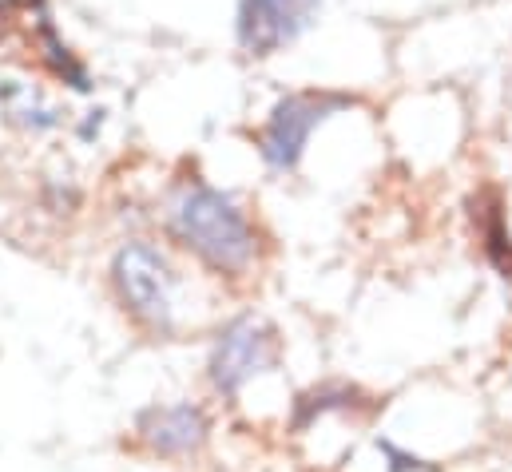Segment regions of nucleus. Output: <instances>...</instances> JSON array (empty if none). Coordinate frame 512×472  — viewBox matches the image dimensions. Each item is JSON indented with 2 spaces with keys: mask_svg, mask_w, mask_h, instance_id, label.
<instances>
[{
  "mask_svg": "<svg viewBox=\"0 0 512 472\" xmlns=\"http://www.w3.org/2000/svg\"><path fill=\"white\" fill-rule=\"evenodd\" d=\"M378 449H382V457L389 461V472H437L433 465H425V461H417V457L401 453L393 441H378Z\"/></svg>",
  "mask_w": 512,
  "mask_h": 472,
  "instance_id": "nucleus-10",
  "label": "nucleus"
},
{
  "mask_svg": "<svg viewBox=\"0 0 512 472\" xmlns=\"http://www.w3.org/2000/svg\"><path fill=\"white\" fill-rule=\"evenodd\" d=\"M322 12V0H239L235 36L247 56H274L294 44Z\"/></svg>",
  "mask_w": 512,
  "mask_h": 472,
  "instance_id": "nucleus-5",
  "label": "nucleus"
},
{
  "mask_svg": "<svg viewBox=\"0 0 512 472\" xmlns=\"http://www.w3.org/2000/svg\"><path fill=\"white\" fill-rule=\"evenodd\" d=\"M274 354H278L274 330L255 314H243L219 330V342L211 350V385L223 397H235L251 377L274 365Z\"/></svg>",
  "mask_w": 512,
  "mask_h": 472,
  "instance_id": "nucleus-4",
  "label": "nucleus"
},
{
  "mask_svg": "<svg viewBox=\"0 0 512 472\" xmlns=\"http://www.w3.org/2000/svg\"><path fill=\"white\" fill-rule=\"evenodd\" d=\"M0 100H4V108L12 116L20 119V123H28V127H56V112L44 108L40 96L28 92V88H20V84H4L0 88Z\"/></svg>",
  "mask_w": 512,
  "mask_h": 472,
  "instance_id": "nucleus-9",
  "label": "nucleus"
},
{
  "mask_svg": "<svg viewBox=\"0 0 512 472\" xmlns=\"http://www.w3.org/2000/svg\"><path fill=\"white\" fill-rule=\"evenodd\" d=\"M139 433L155 453L187 457V453L203 449L211 425H207V413L195 405H163V409H147L139 417Z\"/></svg>",
  "mask_w": 512,
  "mask_h": 472,
  "instance_id": "nucleus-6",
  "label": "nucleus"
},
{
  "mask_svg": "<svg viewBox=\"0 0 512 472\" xmlns=\"http://www.w3.org/2000/svg\"><path fill=\"white\" fill-rule=\"evenodd\" d=\"M473 219H477V227H481L489 262L509 278L512 274V235H509V223H505V211H501L497 195H489V207H481Z\"/></svg>",
  "mask_w": 512,
  "mask_h": 472,
  "instance_id": "nucleus-8",
  "label": "nucleus"
},
{
  "mask_svg": "<svg viewBox=\"0 0 512 472\" xmlns=\"http://www.w3.org/2000/svg\"><path fill=\"white\" fill-rule=\"evenodd\" d=\"M358 405V389L354 385H322V389H310V393H298L294 401V417H290V429H310L318 417L334 413V409H354Z\"/></svg>",
  "mask_w": 512,
  "mask_h": 472,
  "instance_id": "nucleus-7",
  "label": "nucleus"
},
{
  "mask_svg": "<svg viewBox=\"0 0 512 472\" xmlns=\"http://www.w3.org/2000/svg\"><path fill=\"white\" fill-rule=\"evenodd\" d=\"M346 100L342 96H286L274 104V112L262 127V139H258V155L270 171L286 175L298 167L302 151H306V139L314 127H322L334 112H342Z\"/></svg>",
  "mask_w": 512,
  "mask_h": 472,
  "instance_id": "nucleus-3",
  "label": "nucleus"
},
{
  "mask_svg": "<svg viewBox=\"0 0 512 472\" xmlns=\"http://www.w3.org/2000/svg\"><path fill=\"white\" fill-rule=\"evenodd\" d=\"M112 282L120 290V302L143 326H151L159 334L171 330V282H175V274L155 246H147V242L120 246L112 258Z\"/></svg>",
  "mask_w": 512,
  "mask_h": 472,
  "instance_id": "nucleus-2",
  "label": "nucleus"
},
{
  "mask_svg": "<svg viewBox=\"0 0 512 472\" xmlns=\"http://www.w3.org/2000/svg\"><path fill=\"white\" fill-rule=\"evenodd\" d=\"M171 231L219 274H239L255 258V231L243 207L207 183H191L179 191V199L171 203Z\"/></svg>",
  "mask_w": 512,
  "mask_h": 472,
  "instance_id": "nucleus-1",
  "label": "nucleus"
}]
</instances>
